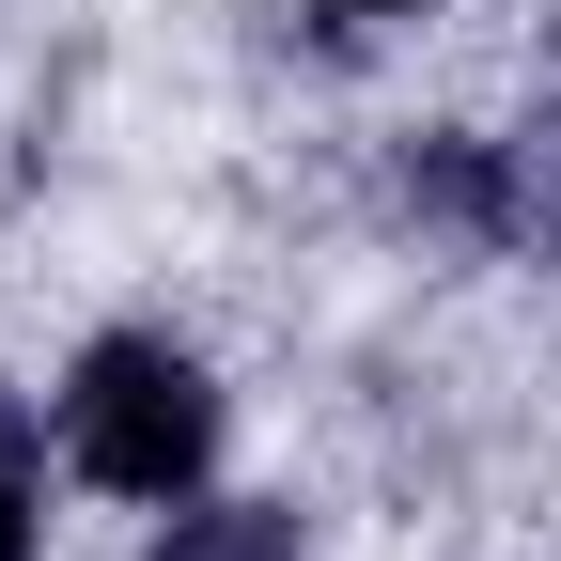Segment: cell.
Wrapping results in <instances>:
<instances>
[{
	"instance_id": "1",
	"label": "cell",
	"mask_w": 561,
	"mask_h": 561,
	"mask_svg": "<svg viewBox=\"0 0 561 561\" xmlns=\"http://www.w3.org/2000/svg\"><path fill=\"white\" fill-rule=\"evenodd\" d=\"M62 468L110 483V500H203V468H219V390H203V359L157 343V328L79 343V375H62Z\"/></svg>"
},
{
	"instance_id": "3",
	"label": "cell",
	"mask_w": 561,
	"mask_h": 561,
	"mask_svg": "<svg viewBox=\"0 0 561 561\" xmlns=\"http://www.w3.org/2000/svg\"><path fill=\"white\" fill-rule=\"evenodd\" d=\"M0 561H32V405L0 390Z\"/></svg>"
},
{
	"instance_id": "2",
	"label": "cell",
	"mask_w": 561,
	"mask_h": 561,
	"mask_svg": "<svg viewBox=\"0 0 561 561\" xmlns=\"http://www.w3.org/2000/svg\"><path fill=\"white\" fill-rule=\"evenodd\" d=\"M157 561H297V515L280 500H203V515L157 530Z\"/></svg>"
},
{
	"instance_id": "4",
	"label": "cell",
	"mask_w": 561,
	"mask_h": 561,
	"mask_svg": "<svg viewBox=\"0 0 561 561\" xmlns=\"http://www.w3.org/2000/svg\"><path fill=\"white\" fill-rule=\"evenodd\" d=\"M328 16H421V0H328Z\"/></svg>"
}]
</instances>
